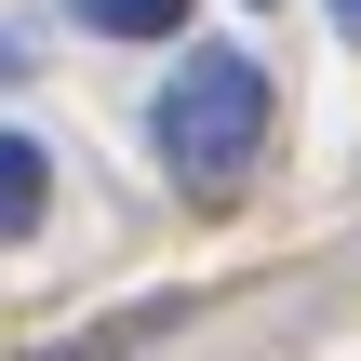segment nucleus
<instances>
[{"instance_id": "obj_3", "label": "nucleus", "mask_w": 361, "mask_h": 361, "mask_svg": "<svg viewBox=\"0 0 361 361\" xmlns=\"http://www.w3.org/2000/svg\"><path fill=\"white\" fill-rule=\"evenodd\" d=\"M94 40H188V0H80Z\"/></svg>"}, {"instance_id": "obj_1", "label": "nucleus", "mask_w": 361, "mask_h": 361, "mask_svg": "<svg viewBox=\"0 0 361 361\" xmlns=\"http://www.w3.org/2000/svg\"><path fill=\"white\" fill-rule=\"evenodd\" d=\"M147 147H161V174L188 201H228L255 174V147H268V67L241 40H188L161 67V94H147Z\"/></svg>"}, {"instance_id": "obj_2", "label": "nucleus", "mask_w": 361, "mask_h": 361, "mask_svg": "<svg viewBox=\"0 0 361 361\" xmlns=\"http://www.w3.org/2000/svg\"><path fill=\"white\" fill-rule=\"evenodd\" d=\"M40 214H54V147L0 121V241H40Z\"/></svg>"}, {"instance_id": "obj_4", "label": "nucleus", "mask_w": 361, "mask_h": 361, "mask_svg": "<svg viewBox=\"0 0 361 361\" xmlns=\"http://www.w3.org/2000/svg\"><path fill=\"white\" fill-rule=\"evenodd\" d=\"M322 13H335V40H348V54H361V0H322Z\"/></svg>"}]
</instances>
